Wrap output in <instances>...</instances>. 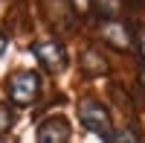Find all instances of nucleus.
Wrapping results in <instances>:
<instances>
[{
	"label": "nucleus",
	"instance_id": "nucleus-2",
	"mask_svg": "<svg viewBox=\"0 0 145 143\" xmlns=\"http://www.w3.org/2000/svg\"><path fill=\"white\" fill-rule=\"evenodd\" d=\"M78 120H81V126L87 128V132L99 134L105 143H113V123H110V114H107V108H105L99 99L84 97V99L78 102Z\"/></svg>",
	"mask_w": 145,
	"mask_h": 143
},
{
	"label": "nucleus",
	"instance_id": "nucleus-9",
	"mask_svg": "<svg viewBox=\"0 0 145 143\" xmlns=\"http://www.w3.org/2000/svg\"><path fill=\"white\" fill-rule=\"evenodd\" d=\"M3 53H6V35L0 32V56H3Z\"/></svg>",
	"mask_w": 145,
	"mask_h": 143
},
{
	"label": "nucleus",
	"instance_id": "nucleus-10",
	"mask_svg": "<svg viewBox=\"0 0 145 143\" xmlns=\"http://www.w3.org/2000/svg\"><path fill=\"white\" fill-rule=\"evenodd\" d=\"M139 79H142V85H145V70H142V73H139Z\"/></svg>",
	"mask_w": 145,
	"mask_h": 143
},
{
	"label": "nucleus",
	"instance_id": "nucleus-6",
	"mask_svg": "<svg viewBox=\"0 0 145 143\" xmlns=\"http://www.w3.org/2000/svg\"><path fill=\"white\" fill-rule=\"evenodd\" d=\"M12 126H15V111H12L9 105H0V140L9 134Z\"/></svg>",
	"mask_w": 145,
	"mask_h": 143
},
{
	"label": "nucleus",
	"instance_id": "nucleus-7",
	"mask_svg": "<svg viewBox=\"0 0 145 143\" xmlns=\"http://www.w3.org/2000/svg\"><path fill=\"white\" fill-rule=\"evenodd\" d=\"M113 143H139V140H137V132L122 128V132H113Z\"/></svg>",
	"mask_w": 145,
	"mask_h": 143
},
{
	"label": "nucleus",
	"instance_id": "nucleus-4",
	"mask_svg": "<svg viewBox=\"0 0 145 143\" xmlns=\"http://www.w3.org/2000/svg\"><path fill=\"white\" fill-rule=\"evenodd\" d=\"M70 120L67 117H46L35 128V143H70Z\"/></svg>",
	"mask_w": 145,
	"mask_h": 143
},
{
	"label": "nucleus",
	"instance_id": "nucleus-8",
	"mask_svg": "<svg viewBox=\"0 0 145 143\" xmlns=\"http://www.w3.org/2000/svg\"><path fill=\"white\" fill-rule=\"evenodd\" d=\"M139 53H142V58H145V26L139 29Z\"/></svg>",
	"mask_w": 145,
	"mask_h": 143
},
{
	"label": "nucleus",
	"instance_id": "nucleus-5",
	"mask_svg": "<svg viewBox=\"0 0 145 143\" xmlns=\"http://www.w3.org/2000/svg\"><path fill=\"white\" fill-rule=\"evenodd\" d=\"M102 35H105V41H107V44L119 47V50H125V47L131 44L128 29H125V23H122V21H105V23H102Z\"/></svg>",
	"mask_w": 145,
	"mask_h": 143
},
{
	"label": "nucleus",
	"instance_id": "nucleus-1",
	"mask_svg": "<svg viewBox=\"0 0 145 143\" xmlns=\"http://www.w3.org/2000/svg\"><path fill=\"white\" fill-rule=\"evenodd\" d=\"M41 88H44V82H41V76L35 70H15V73L6 76V97L18 108L32 105L41 97Z\"/></svg>",
	"mask_w": 145,
	"mask_h": 143
},
{
	"label": "nucleus",
	"instance_id": "nucleus-3",
	"mask_svg": "<svg viewBox=\"0 0 145 143\" xmlns=\"http://www.w3.org/2000/svg\"><path fill=\"white\" fill-rule=\"evenodd\" d=\"M32 56L38 58V64L50 73H61L67 70V50L61 41H52V38H44V41H35L32 47Z\"/></svg>",
	"mask_w": 145,
	"mask_h": 143
}]
</instances>
